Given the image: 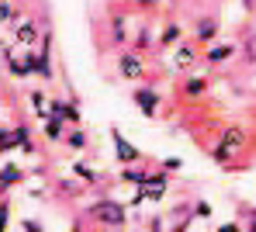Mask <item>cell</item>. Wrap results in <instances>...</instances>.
Listing matches in <instances>:
<instances>
[{"label":"cell","mask_w":256,"mask_h":232,"mask_svg":"<svg viewBox=\"0 0 256 232\" xmlns=\"http://www.w3.org/2000/svg\"><path fill=\"white\" fill-rule=\"evenodd\" d=\"M138 4H146V7H149V4H156V0H138Z\"/></svg>","instance_id":"4dcf8cb0"},{"label":"cell","mask_w":256,"mask_h":232,"mask_svg":"<svg viewBox=\"0 0 256 232\" xmlns=\"http://www.w3.org/2000/svg\"><path fill=\"white\" fill-rule=\"evenodd\" d=\"M114 46H125L128 35H125V14H114V35H111Z\"/></svg>","instance_id":"44dd1931"},{"label":"cell","mask_w":256,"mask_h":232,"mask_svg":"<svg viewBox=\"0 0 256 232\" xmlns=\"http://www.w3.org/2000/svg\"><path fill=\"white\" fill-rule=\"evenodd\" d=\"M111 142H114V156H118V163H122V166H125V163H138V160H142L138 146H132V142L118 132V128H111Z\"/></svg>","instance_id":"8992f818"},{"label":"cell","mask_w":256,"mask_h":232,"mask_svg":"<svg viewBox=\"0 0 256 232\" xmlns=\"http://www.w3.org/2000/svg\"><path fill=\"white\" fill-rule=\"evenodd\" d=\"M10 132H14V142H18V149L24 156H35V142H32V128L28 125H10Z\"/></svg>","instance_id":"4fadbf2b"},{"label":"cell","mask_w":256,"mask_h":232,"mask_svg":"<svg viewBox=\"0 0 256 232\" xmlns=\"http://www.w3.org/2000/svg\"><path fill=\"white\" fill-rule=\"evenodd\" d=\"M218 38V18H201L198 24V46H212Z\"/></svg>","instance_id":"9a60e30c"},{"label":"cell","mask_w":256,"mask_h":232,"mask_svg":"<svg viewBox=\"0 0 256 232\" xmlns=\"http://www.w3.org/2000/svg\"><path fill=\"white\" fill-rule=\"evenodd\" d=\"M118 73H122V80H142V73H146V62H142V56L138 52H125L122 59H118Z\"/></svg>","instance_id":"52a82bcc"},{"label":"cell","mask_w":256,"mask_h":232,"mask_svg":"<svg viewBox=\"0 0 256 232\" xmlns=\"http://www.w3.org/2000/svg\"><path fill=\"white\" fill-rule=\"evenodd\" d=\"M242 146H246V132H242V125H228L225 136H222V142L212 149V160L218 163V166H228V163L242 152Z\"/></svg>","instance_id":"6da1fadb"},{"label":"cell","mask_w":256,"mask_h":232,"mask_svg":"<svg viewBox=\"0 0 256 232\" xmlns=\"http://www.w3.org/2000/svg\"><path fill=\"white\" fill-rule=\"evenodd\" d=\"M21 229H28V232H42V222H35V218H24V222H21Z\"/></svg>","instance_id":"f1b7e54d"},{"label":"cell","mask_w":256,"mask_h":232,"mask_svg":"<svg viewBox=\"0 0 256 232\" xmlns=\"http://www.w3.org/2000/svg\"><path fill=\"white\" fill-rule=\"evenodd\" d=\"M73 174H76V177H80L84 184H94V180H97V170H90L86 163H80V160L73 163Z\"/></svg>","instance_id":"603a6c76"},{"label":"cell","mask_w":256,"mask_h":232,"mask_svg":"<svg viewBox=\"0 0 256 232\" xmlns=\"http://www.w3.org/2000/svg\"><path fill=\"white\" fill-rule=\"evenodd\" d=\"M28 104H32V111H35L38 118H45V114H48V100H45L42 90H32V94H28Z\"/></svg>","instance_id":"ffe728a7"},{"label":"cell","mask_w":256,"mask_h":232,"mask_svg":"<svg viewBox=\"0 0 256 232\" xmlns=\"http://www.w3.org/2000/svg\"><path fill=\"white\" fill-rule=\"evenodd\" d=\"M10 28H14V42H18V46H24V48L42 46V28H38L35 21H28V18H18Z\"/></svg>","instance_id":"277c9868"},{"label":"cell","mask_w":256,"mask_h":232,"mask_svg":"<svg viewBox=\"0 0 256 232\" xmlns=\"http://www.w3.org/2000/svg\"><path fill=\"white\" fill-rule=\"evenodd\" d=\"M18 18H24V10H18L10 0H0V24H14Z\"/></svg>","instance_id":"d6986e66"},{"label":"cell","mask_w":256,"mask_h":232,"mask_svg":"<svg viewBox=\"0 0 256 232\" xmlns=\"http://www.w3.org/2000/svg\"><path fill=\"white\" fill-rule=\"evenodd\" d=\"M90 215H94L100 226H125L128 222V204L111 201V198H100V201L90 208Z\"/></svg>","instance_id":"7a4b0ae2"},{"label":"cell","mask_w":256,"mask_h":232,"mask_svg":"<svg viewBox=\"0 0 256 232\" xmlns=\"http://www.w3.org/2000/svg\"><path fill=\"white\" fill-rule=\"evenodd\" d=\"M7 226H10V204L0 201V229H7Z\"/></svg>","instance_id":"83f0119b"},{"label":"cell","mask_w":256,"mask_h":232,"mask_svg":"<svg viewBox=\"0 0 256 232\" xmlns=\"http://www.w3.org/2000/svg\"><path fill=\"white\" fill-rule=\"evenodd\" d=\"M194 59H198V52L190 42H176L173 46V70H187V66H194Z\"/></svg>","instance_id":"30bf717a"},{"label":"cell","mask_w":256,"mask_h":232,"mask_svg":"<svg viewBox=\"0 0 256 232\" xmlns=\"http://www.w3.org/2000/svg\"><path fill=\"white\" fill-rule=\"evenodd\" d=\"M180 166H184V160H163V170H180Z\"/></svg>","instance_id":"f546056e"},{"label":"cell","mask_w":256,"mask_h":232,"mask_svg":"<svg viewBox=\"0 0 256 232\" xmlns=\"http://www.w3.org/2000/svg\"><path fill=\"white\" fill-rule=\"evenodd\" d=\"M152 46H156V42H152V35H149V32H142V35L135 38V52H146V48H152Z\"/></svg>","instance_id":"484cf974"},{"label":"cell","mask_w":256,"mask_h":232,"mask_svg":"<svg viewBox=\"0 0 256 232\" xmlns=\"http://www.w3.org/2000/svg\"><path fill=\"white\" fill-rule=\"evenodd\" d=\"M42 122H45L42 128H45V139H48V142H62V139H66V128H70V125H66L59 114H52V111H48Z\"/></svg>","instance_id":"9c48e42d"},{"label":"cell","mask_w":256,"mask_h":232,"mask_svg":"<svg viewBox=\"0 0 256 232\" xmlns=\"http://www.w3.org/2000/svg\"><path fill=\"white\" fill-rule=\"evenodd\" d=\"M21 180H24V170H21V166H14V163H7V166L0 170V194H4V190H10V187H18Z\"/></svg>","instance_id":"5bb4252c"},{"label":"cell","mask_w":256,"mask_h":232,"mask_svg":"<svg viewBox=\"0 0 256 232\" xmlns=\"http://www.w3.org/2000/svg\"><path fill=\"white\" fill-rule=\"evenodd\" d=\"M132 100H135V108L142 111V118H156V111H160V94H156V87H138V90L132 94Z\"/></svg>","instance_id":"5b68a950"},{"label":"cell","mask_w":256,"mask_h":232,"mask_svg":"<svg viewBox=\"0 0 256 232\" xmlns=\"http://www.w3.org/2000/svg\"><path fill=\"white\" fill-rule=\"evenodd\" d=\"M166 190H170V170L149 174V177L142 180V194H146V201H152V204H160V201L166 198Z\"/></svg>","instance_id":"3957f363"},{"label":"cell","mask_w":256,"mask_h":232,"mask_svg":"<svg viewBox=\"0 0 256 232\" xmlns=\"http://www.w3.org/2000/svg\"><path fill=\"white\" fill-rule=\"evenodd\" d=\"M66 146H70V149H76V152H84V149H86L84 125H70V128H66Z\"/></svg>","instance_id":"ac0fdd59"},{"label":"cell","mask_w":256,"mask_h":232,"mask_svg":"<svg viewBox=\"0 0 256 232\" xmlns=\"http://www.w3.org/2000/svg\"><path fill=\"white\" fill-rule=\"evenodd\" d=\"M212 204H208V201H198V204H194V215H198V218H212Z\"/></svg>","instance_id":"4316f807"},{"label":"cell","mask_w":256,"mask_h":232,"mask_svg":"<svg viewBox=\"0 0 256 232\" xmlns=\"http://www.w3.org/2000/svg\"><path fill=\"white\" fill-rule=\"evenodd\" d=\"M0 104H4V100H0Z\"/></svg>","instance_id":"1f68e13d"},{"label":"cell","mask_w":256,"mask_h":232,"mask_svg":"<svg viewBox=\"0 0 256 232\" xmlns=\"http://www.w3.org/2000/svg\"><path fill=\"white\" fill-rule=\"evenodd\" d=\"M4 52H7V73H10L14 80H24V76H32V70H28L24 56L18 59V52H14V48H4Z\"/></svg>","instance_id":"7c38bea8"},{"label":"cell","mask_w":256,"mask_h":232,"mask_svg":"<svg viewBox=\"0 0 256 232\" xmlns=\"http://www.w3.org/2000/svg\"><path fill=\"white\" fill-rule=\"evenodd\" d=\"M184 94H187V97H201V94H208V84H204V80H187V84H184Z\"/></svg>","instance_id":"cb8c5ba5"},{"label":"cell","mask_w":256,"mask_h":232,"mask_svg":"<svg viewBox=\"0 0 256 232\" xmlns=\"http://www.w3.org/2000/svg\"><path fill=\"white\" fill-rule=\"evenodd\" d=\"M24 62H28V70L35 73V76H42V80H52L56 76V70H52V59H48V52H28L24 56Z\"/></svg>","instance_id":"ba28073f"},{"label":"cell","mask_w":256,"mask_h":232,"mask_svg":"<svg viewBox=\"0 0 256 232\" xmlns=\"http://www.w3.org/2000/svg\"><path fill=\"white\" fill-rule=\"evenodd\" d=\"M242 52L250 56V66H253V70H256V35H250V38L242 42Z\"/></svg>","instance_id":"d4e9b609"},{"label":"cell","mask_w":256,"mask_h":232,"mask_svg":"<svg viewBox=\"0 0 256 232\" xmlns=\"http://www.w3.org/2000/svg\"><path fill=\"white\" fill-rule=\"evenodd\" d=\"M146 177H149V170H146V166H138V163H125V166H122V174H118V180L128 184V187H142Z\"/></svg>","instance_id":"8fae6325"},{"label":"cell","mask_w":256,"mask_h":232,"mask_svg":"<svg viewBox=\"0 0 256 232\" xmlns=\"http://www.w3.org/2000/svg\"><path fill=\"white\" fill-rule=\"evenodd\" d=\"M176 42H184V28H180V24H166L163 35L156 38V46H160V48H173Z\"/></svg>","instance_id":"e0dca14e"},{"label":"cell","mask_w":256,"mask_h":232,"mask_svg":"<svg viewBox=\"0 0 256 232\" xmlns=\"http://www.w3.org/2000/svg\"><path fill=\"white\" fill-rule=\"evenodd\" d=\"M14 149H18L14 132H10V128H0V156H7V152H14Z\"/></svg>","instance_id":"7402d4cb"},{"label":"cell","mask_w":256,"mask_h":232,"mask_svg":"<svg viewBox=\"0 0 256 232\" xmlns=\"http://www.w3.org/2000/svg\"><path fill=\"white\" fill-rule=\"evenodd\" d=\"M236 52H239V46H236V42H225V46H208V62H225V59H232V56H236Z\"/></svg>","instance_id":"2e32d148"}]
</instances>
